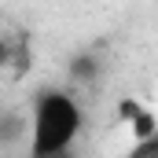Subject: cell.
Here are the masks:
<instances>
[{
  "label": "cell",
  "instance_id": "obj_4",
  "mask_svg": "<svg viewBox=\"0 0 158 158\" xmlns=\"http://www.w3.org/2000/svg\"><path fill=\"white\" fill-rule=\"evenodd\" d=\"M15 52H19V40L0 37V66H11L15 63Z\"/></svg>",
  "mask_w": 158,
  "mask_h": 158
},
{
  "label": "cell",
  "instance_id": "obj_5",
  "mask_svg": "<svg viewBox=\"0 0 158 158\" xmlns=\"http://www.w3.org/2000/svg\"><path fill=\"white\" fill-rule=\"evenodd\" d=\"M55 158H74V155H55Z\"/></svg>",
  "mask_w": 158,
  "mask_h": 158
},
{
  "label": "cell",
  "instance_id": "obj_2",
  "mask_svg": "<svg viewBox=\"0 0 158 158\" xmlns=\"http://www.w3.org/2000/svg\"><path fill=\"white\" fill-rule=\"evenodd\" d=\"M118 118L132 129V136H136V143L140 140H151V136H158V118L155 110H147V107H140L136 99H121L118 103Z\"/></svg>",
  "mask_w": 158,
  "mask_h": 158
},
{
  "label": "cell",
  "instance_id": "obj_1",
  "mask_svg": "<svg viewBox=\"0 0 158 158\" xmlns=\"http://www.w3.org/2000/svg\"><path fill=\"white\" fill-rule=\"evenodd\" d=\"M81 129H85V114H81V103L70 92H44V96H37L33 118H30V158L70 155Z\"/></svg>",
  "mask_w": 158,
  "mask_h": 158
},
{
  "label": "cell",
  "instance_id": "obj_3",
  "mask_svg": "<svg viewBox=\"0 0 158 158\" xmlns=\"http://www.w3.org/2000/svg\"><path fill=\"white\" fill-rule=\"evenodd\" d=\"M125 158H158V136H151V140H140V143H132Z\"/></svg>",
  "mask_w": 158,
  "mask_h": 158
}]
</instances>
